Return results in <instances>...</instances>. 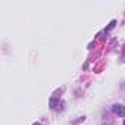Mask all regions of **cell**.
Instances as JSON below:
<instances>
[{
	"instance_id": "obj_4",
	"label": "cell",
	"mask_w": 125,
	"mask_h": 125,
	"mask_svg": "<svg viewBox=\"0 0 125 125\" xmlns=\"http://www.w3.org/2000/svg\"><path fill=\"white\" fill-rule=\"evenodd\" d=\"M32 125H41V124H38V122H37V124H32Z\"/></svg>"
},
{
	"instance_id": "obj_2",
	"label": "cell",
	"mask_w": 125,
	"mask_h": 125,
	"mask_svg": "<svg viewBox=\"0 0 125 125\" xmlns=\"http://www.w3.org/2000/svg\"><path fill=\"white\" fill-rule=\"evenodd\" d=\"M62 104H63V103H62L57 97H52L50 99V109L52 110H60L62 109Z\"/></svg>"
},
{
	"instance_id": "obj_5",
	"label": "cell",
	"mask_w": 125,
	"mask_h": 125,
	"mask_svg": "<svg viewBox=\"0 0 125 125\" xmlns=\"http://www.w3.org/2000/svg\"><path fill=\"white\" fill-rule=\"evenodd\" d=\"M124 125H125V121H124Z\"/></svg>"
},
{
	"instance_id": "obj_3",
	"label": "cell",
	"mask_w": 125,
	"mask_h": 125,
	"mask_svg": "<svg viewBox=\"0 0 125 125\" xmlns=\"http://www.w3.org/2000/svg\"><path fill=\"white\" fill-rule=\"evenodd\" d=\"M115 24H116V21H112V22H110V25H109V27L106 28V31H109V30H112V28L115 27Z\"/></svg>"
},
{
	"instance_id": "obj_1",
	"label": "cell",
	"mask_w": 125,
	"mask_h": 125,
	"mask_svg": "<svg viewBox=\"0 0 125 125\" xmlns=\"http://www.w3.org/2000/svg\"><path fill=\"white\" fill-rule=\"evenodd\" d=\"M112 110H113L115 115H118V116H121V118H125V106L116 103V104L112 106Z\"/></svg>"
}]
</instances>
